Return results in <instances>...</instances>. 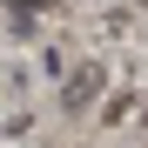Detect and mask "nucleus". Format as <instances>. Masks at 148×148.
<instances>
[{
	"label": "nucleus",
	"instance_id": "obj_2",
	"mask_svg": "<svg viewBox=\"0 0 148 148\" xmlns=\"http://www.w3.org/2000/svg\"><path fill=\"white\" fill-rule=\"evenodd\" d=\"M141 7H148V0H141Z\"/></svg>",
	"mask_w": 148,
	"mask_h": 148
},
{
	"label": "nucleus",
	"instance_id": "obj_1",
	"mask_svg": "<svg viewBox=\"0 0 148 148\" xmlns=\"http://www.w3.org/2000/svg\"><path fill=\"white\" fill-rule=\"evenodd\" d=\"M101 88H108V67H101V61H81V67L61 81V108H88Z\"/></svg>",
	"mask_w": 148,
	"mask_h": 148
}]
</instances>
